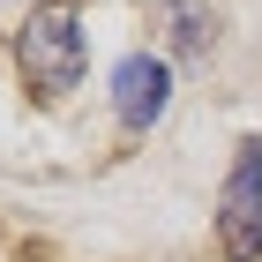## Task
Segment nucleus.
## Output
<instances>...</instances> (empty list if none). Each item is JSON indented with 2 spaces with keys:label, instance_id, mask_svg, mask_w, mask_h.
Wrapping results in <instances>:
<instances>
[{
  "label": "nucleus",
  "instance_id": "nucleus-1",
  "mask_svg": "<svg viewBox=\"0 0 262 262\" xmlns=\"http://www.w3.org/2000/svg\"><path fill=\"white\" fill-rule=\"evenodd\" d=\"M15 60H23V82H30L45 105H60L68 90H75L82 82V15H75V0H45V8L23 15Z\"/></svg>",
  "mask_w": 262,
  "mask_h": 262
},
{
  "label": "nucleus",
  "instance_id": "nucleus-2",
  "mask_svg": "<svg viewBox=\"0 0 262 262\" xmlns=\"http://www.w3.org/2000/svg\"><path fill=\"white\" fill-rule=\"evenodd\" d=\"M225 255L232 262H255L262 255V135L240 142V165H232V180H225Z\"/></svg>",
  "mask_w": 262,
  "mask_h": 262
},
{
  "label": "nucleus",
  "instance_id": "nucleus-3",
  "mask_svg": "<svg viewBox=\"0 0 262 262\" xmlns=\"http://www.w3.org/2000/svg\"><path fill=\"white\" fill-rule=\"evenodd\" d=\"M165 105H172V68L158 53H127L113 68V113H120V127L142 135L150 120H165Z\"/></svg>",
  "mask_w": 262,
  "mask_h": 262
},
{
  "label": "nucleus",
  "instance_id": "nucleus-4",
  "mask_svg": "<svg viewBox=\"0 0 262 262\" xmlns=\"http://www.w3.org/2000/svg\"><path fill=\"white\" fill-rule=\"evenodd\" d=\"M165 23H172V53L180 60H202L217 45V8H202V0H165Z\"/></svg>",
  "mask_w": 262,
  "mask_h": 262
}]
</instances>
